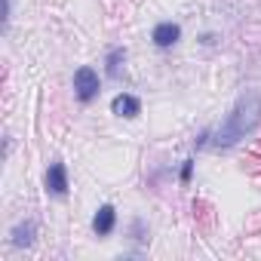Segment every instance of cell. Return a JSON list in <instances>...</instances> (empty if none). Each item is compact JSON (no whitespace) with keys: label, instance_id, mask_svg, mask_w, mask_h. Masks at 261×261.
Here are the masks:
<instances>
[{"label":"cell","instance_id":"obj_1","mask_svg":"<svg viewBox=\"0 0 261 261\" xmlns=\"http://www.w3.org/2000/svg\"><path fill=\"white\" fill-rule=\"evenodd\" d=\"M261 120V98L258 95H243L237 101V108L227 114L224 126L215 133V148H233L240 139H246V133Z\"/></svg>","mask_w":261,"mask_h":261},{"label":"cell","instance_id":"obj_2","mask_svg":"<svg viewBox=\"0 0 261 261\" xmlns=\"http://www.w3.org/2000/svg\"><path fill=\"white\" fill-rule=\"evenodd\" d=\"M98 89H101L98 74H95L92 68H77V74H74V92H77V98H80L83 105H89V101L98 95Z\"/></svg>","mask_w":261,"mask_h":261},{"label":"cell","instance_id":"obj_3","mask_svg":"<svg viewBox=\"0 0 261 261\" xmlns=\"http://www.w3.org/2000/svg\"><path fill=\"white\" fill-rule=\"evenodd\" d=\"M46 194H53V197H65L68 194V172H65V166L62 163H53L49 169H46Z\"/></svg>","mask_w":261,"mask_h":261},{"label":"cell","instance_id":"obj_4","mask_svg":"<svg viewBox=\"0 0 261 261\" xmlns=\"http://www.w3.org/2000/svg\"><path fill=\"white\" fill-rule=\"evenodd\" d=\"M178 37H181V28H178L175 22H160V25L154 28V34H151V40H154L160 49L175 46V43H178Z\"/></svg>","mask_w":261,"mask_h":261},{"label":"cell","instance_id":"obj_5","mask_svg":"<svg viewBox=\"0 0 261 261\" xmlns=\"http://www.w3.org/2000/svg\"><path fill=\"white\" fill-rule=\"evenodd\" d=\"M114 224H117V212H114V206H101L98 212H95V218H92V230L98 233V237H108L111 230H114Z\"/></svg>","mask_w":261,"mask_h":261},{"label":"cell","instance_id":"obj_6","mask_svg":"<svg viewBox=\"0 0 261 261\" xmlns=\"http://www.w3.org/2000/svg\"><path fill=\"white\" fill-rule=\"evenodd\" d=\"M111 108H114V114H117V117H139L142 101H139L136 95H117Z\"/></svg>","mask_w":261,"mask_h":261},{"label":"cell","instance_id":"obj_7","mask_svg":"<svg viewBox=\"0 0 261 261\" xmlns=\"http://www.w3.org/2000/svg\"><path fill=\"white\" fill-rule=\"evenodd\" d=\"M34 233H37V224H34V221H22V224H16V227H13V246L28 249V246L34 243Z\"/></svg>","mask_w":261,"mask_h":261},{"label":"cell","instance_id":"obj_8","mask_svg":"<svg viewBox=\"0 0 261 261\" xmlns=\"http://www.w3.org/2000/svg\"><path fill=\"white\" fill-rule=\"evenodd\" d=\"M123 62H126V49L123 46H114L111 53H108V59H105V65H108V77H120V71H123Z\"/></svg>","mask_w":261,"mask_h":261},{"label":"cell","instance_id":"obj_9","mask_svg":"<svg viewBox=\"0 0 261 261\" xmlns=\"http://www.w3.org/2000/svg\"><path fill=\"white\" fill-rule=\"evenodd\" d=\"M191 172H194V160H185V166H181V181H188Z\"/></svg>","mask_w":261,"mask_h":261}]
</instances>
